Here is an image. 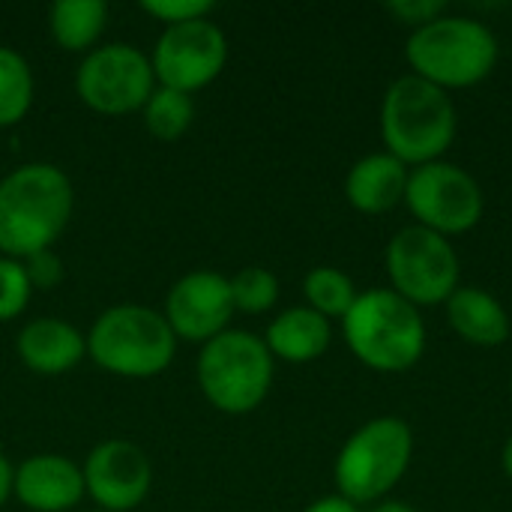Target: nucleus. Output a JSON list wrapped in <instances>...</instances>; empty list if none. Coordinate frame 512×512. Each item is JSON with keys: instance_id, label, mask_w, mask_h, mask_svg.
Returning <instances> with one entry per match:
<instances>
[{"instance_id": "f257e3e1", "label": "nucleus", "mask_w": 512, "mask_h": 512, "mask_svg": "<svg viewBox=\"0 0 512 512\" xmlns=\"http://www.w3.org/2000/svg\"><path fill=\"white\" fill-rule=\"evenodd\" d=\"M75 210V189L63 168L24 162L0 177V255L24 261L54 249Z\"/></svg>"}, {"instance_id": "f03ea898", "label": "nucleus", "mask_w": 512, "mask_h": 512, "mask_svg": "<svg viewBox=\"0 0 512 512\" xmlns=\"http://www.w3.org/2000/svg\"><path fill=\"white\" fill-rule=\"evenodd\" d=\"M381 138L387 153L408 168L438 162L456 138L450 93L414 72L396 78L381 102Z\"/></svg>"}, {"instance_id": "7ed1b4c3", "label": "nucleus", "mask_w": 512, "mask_h": 512, "mask_svg": "<svg viewBox=\"0 0 512 512\" xmlns=\"http://www.w3.org/2000/svg\"><path fill=\"white\" fill-rule=\"evenodd\" d=\"M342 333L351 354L372 372H408L423 360L426 321L414 303L393 288H372L357 297L342 318Z\"/></svg>"}, {"instance_id": "20e7f679", "label": "nucleus", "mask_w": 512, "mask_h": 512, "mask_svg": "<svg viewBox=\"0 0 512 512\" xmlns=\"http://www.w3.org/2000/svg\"><path fill=\"white\" fill-rule=\"evenodd\" d=\"M84 336L87 357L117 378H156L177 354V336L165 315L141 303L108 306Z\"/></svg>"}, {"instance_id": "39448f33", "label": "nucleus", "mask_w": 512, "mask_h": 512, "mask_svg": "<svg viewBox=\"0 0 512 512\" xmlns=\"http://www.w3.org/2000/svg\"><path fill=\"white\" fill-rule=\"evenodd\" d=\"M405 57L414 75L441 90L474 87L486 81L498 63V36L477 18L441 15L408 36Z\"/></svg>"}, {"instance_id": "423d86ee", "label": "nucleus", "mask_w": 512, "mask_h": 512, "mask_svg": "<svg viewBox=\"0 0 512 512\" xmlns=\"http://www.w3.org/2000/svg\"><path fill=\"white\" fill-rule=\"evenodd\" d=\"M273 354L249 330H225L201 345L195 375L204 399L231 417L252 414L273 387Z\"/></svg>"}, {"instance_id": "0eeeda50", "label": "nucleus", "mask_w": 512, "mask_h": 512, "mask_svg": "<svg viewBox=\"0 0 512 512\" xmlns=\"http://www.w3.org/2000/svg\"><path fill=\"white\" fill-rule=\"evenodd\" d=\"M411 456L414 432L402 417H375L363 423L336 456V495L357 507L384 501L405 477Z\"/></svg>"}, {"instance_id": "6e6552de", "label": "nucleus", "mask_w": 512, "mask_h": 512, "mask_svg": "<svg viewBox=\"0 0 512 512\" xmlns=\"http://www.w3.org/2000/svg\"><path fill=\"white\" fill-rule=\"evenodd\" d=\"M156 90V75L150 66V54H144L132 42H108L96 45L75 72L78 99L102 114L120 117L141 111Z\"/></svg>"}, {"instance_id": "1a4fd4ad", "label": "nucleus", "mask_w": 512, "mask_h": 512, "mask_svg": "<svg viewBox=\"0 0 512 512\" xmlns=\"http://www.w3.org/2000/svg\"><path fill=\"white\" fill-rule=\"evenodd\" d=\"M390 285L399 297L420 306H438L459 288V255L453 243L429 228L408 225L384 249Z\"/></svg>"}, {"instance_id": "9d476101", "label": "nucleus", "mask_w": 512, "mask_h": 512, "mask_svg": "<svg viewBox=\"0 0 512 512\" xmlns=\"http://www.w3.org/2000/svg\"><path fill=\"white\" fill-rule=\"evenodd\" d=\"M405 204L420 228L441 237L465 234L477 228L486 210L480 183L453 162H429L408 174Z\"/></svg>"}, {"instance_id": "9b49d317", "label": "nucleus", "mask_w": 512, "mask_h": 512, "mask_svg": "<svg viewBox=\"0 0 512 512\" xmlns=\"http://www.w3.org/2000/svg\"><path fill=\"white\" fill-rule=\"evenodd\" d=\"M228 63V39L210 18L171 24L159 33L150 66L159 87L180 93H198L213 84Z\"/></svg>"}, {"instance_id": "f8f14e48", "label": "nucleus", "mask_w": 512, "mask_h": 512, "mask_svg": "<svg viewBox=\"0 0 512 512\" xmlns=\"http://www.w3.org/2000/svg\"><path fill=\"white\" fill-rule=\"evenodd\" d=\"M84 492L96 510L129 512L141 507L153 486V465L147 453L123 438L96 444L84 465Z\"/></svg>"}, {"instance_id": "ddd939ff", "label": "nucleus", "mask_w": 512, "mask_h": 512, "mask_svg": "<svg viewBox=\"0 0 512 512\" xmlns=\"http://www.w3.org/2000/svg\"><path fill=\"white\" fill-rule=\"evenodd\" d=\"M177 342L207 345L228 330L234 318L231 279L216 270H192L180 276L165 297L162 309Z\"/></svg>"}, {"instance_id": "4468645a", "label": "nucleus", "mask_w": 512, "mask_h": 512, "mask_svg": "<svg viewBox=\"0 0 512 512\" xmlns=\"http://www.w3.org/2000/svg\"><path fill=\"white\" fill-rule=\"evenodd\" d=\"M12 495L30 512H72L87 495L81 465L60 453H36L15 468Z\"/></svg>"}, {"instance_id": "2eb2a0df", "label": "nucleus", "mask_w": 512, "mask_h": 512, "mask_svg": "<svg viewBox=\"0 0 512 512\" xmlns=\"http://www.w3.org/2000/svg\"><path fill=\"white\" fill-rule=\"evenodd\" d=\"M15 354L36 375H66L87 357V336L63 318H33L15 336Z\"/></svg>"}, {"instance_id": "dca6fc26", "label": "nucleus", "mask_w": 512, "mask_h": 512, "mask_svg": "<svg viewBox=\"0 0 512 512\" xmlns=\"http://www.w3.org/2000/svg\"><path fill=\"white\" fill-rule=\"evenodd\" d=\"M408 165L399 162L396 156L384 153H369L357 159L345 177V198L357 213L366 216H381L390 213L405 201L408 189Z\"/></svg>"}, {"instance_id": "f3484780", "label": "nucleus", "mask_w": 512, "mask_h": 512, "mask_svg": "<svg viewBox=\"0 0 512 512\" xmlns=\"http://www.w3.org/2000/svg\"><path fill=\"white\" fill-rule=\"evenodd\" d=\"M261 339H264L267 351L273 354V360L303 366V363H312L321 354H327V348L333 342V327L315 309L291 306L270 321V327Z\"/></svg>"}, {"instance_id": "a211bd4d", "label": "nucleus", "mask_w": 512, "mask_h": 512, "mask_svg": "<svg viewBox=\"0 0 512 512\" xmlns=\"http://www.w3.org/2000/svg\"><path fill=\"white\" fill-rule=\"evenodd\" d=\"M447 321L450 327L471 345L498 348L510 339V315L498 297L483 288H456L447 300Z\"/></svg>"}, {"instance_id": "6ab92c4d", "label": "nucleus", "mask_w": 512, "mask_h": 512, "mask_svg": "<svg viewBox=\"0 0 512 512\" xmlns=\"http://www.w3.org/2000/svg\"><path fill=\"white\" fill-rule=\"evenodd\" d=\"M108 27L105 0H57L48 12L54 42L69 54H90Z\"/></svg>"}, {"instance_id": "aec40b11", "label": "nucleus", "mask_w": 512, "mask_h": 512, "mask_svg": "<svg viewBox=\"0 0 512 512\" xmlns=\"http://www.w3.org/2000/svg\"><path fill=\"white\" fill-rule=\"evenodd\" d=\"M33 96L36 81L30 63L15 48L0 45V129L18 126L33 108Z\"/></svg>"}, {"instance_id": "412c9836", "label": "nucleus", "mask_w": 512, "mask_h": 512, "mask_svg": "<svg viewBox=\"0 0 512 512\" xmlns=\"http://www.w3.org/2000/svg\"><path fill=\"white\" fill-rule=\"evenodd\" d=\"M144 114V126L156 141H177L189 132L192 120H195V102L189 93L171 90V87H159L153 90V96L147 99V105L141 108Z\"/></svg>"}, {"instance_id": "4be33fe9", "label": "nucleus", "mask_w": 512, "mask_h": 512, "mask_svg": "<svg viewBox=\"0 0 512 512\" xmlns=\"http://www.w3.org/2000/svg\"><path fill=\"white\" fill-rule=\"evenodd\" d=\"M303 294H306V306L315 309L318 315H324L327 321L330 318L342 321L360 297L354 288V279L348 273H342L339 267L309 270L303 279Z\"/></svg>"}, {"instance_id": "5701e85b", "label": "nucleus", "mask_w": 512, "mask_h": 512, "mask_svg": "<svg viewBox=\"0 0 512 512\" xmlns=\"http://www.w3.org/2000/svg\"><path fill=\"white\" fill-rule=\"evenodd\" d=\"M231 297L234 312L243 315H264L279 300V279L267 267H243L231 276Z\"/></svg>"}, {"instance_id": "b1692460", "label": "nucleus", "mask_w": 512, "mask_h": 512, "mask_svg": "<svg viewBox=\"0 0 512 512\" xmlns=\"http://www.w3.org/2000/svg\"><path fill=\"white\" fill-rule=\"evenodd\" d=\"M33 297V285L24 273V264L0 255V324L15 321Z\"/></svg>"}, {"instance_id": "393cba45", "label": "nucleus", "mask_w": 512, "mask_h": 512, "mask_svg": "<svg viewBox=\"0 0 512 512\" xmlns=\"http://www.w3.org/2000/svg\"><path fill=\"white\" fill-rule=\"evenodd\" d=\"M213 9H216V3H210V0H141V12H147L150 18H156L165 27L210 18Z\"/></svg>"}, {"instance_id": "a878e982", "label": "nucleus", "mask_w": 512, "mask_h": 512, "mask_svg": "<svg viewBox=\"0 0 512 512\" xmlns=\"http://www.w3.org/2000/svg\"><path fill=\"white\" fill-rule=\"evenodd\" d=\"M21 264H24V273H27L33 291H54V288L66 279L63 258H60L54 249L33 252V255H27Z\"/></svg>"}, {"instance_id": "bb28decb", "label": "nucleus", "mask_w": 512, "mask_h": 512, "mask_svg": "<svg viewBox=\"0 0 512 512\" xmlns=\"http://www.w3.org/2000/svg\"><path fill=\"white\" fill-rule=\"evenodd\" d=\"M387 12L417 30V27L432 24L435 18L447 15V3L444 0H396V3H387Z\"/></svg>"}, {"instance_id": "cd10ccee", "label": "nucleus", "mask_w": 512, "mask_h": 512, "mask_svg": "<svg viewBox=\"0 0 512 512\" xmlns=\"http://www.w3.org/2000/svg\"><path fill=\"white\" fill-rule=\"evenodd\" d=\"M303 512H360V507L351 504V501L342 498V495H324V498L312 501Z\"/></svg>"}, {"instance_id": "c85d7f7f", "label": "nucleus", "mask_w": 512, "mask_h": 512, "mask_svg": "<svg viewBox=\"0 0 512 512\" xmlns=\"http://www.w3.org/2000/svg\"><path fill=\"white\" fill-rule=\"evenodd\" d=\"M12 474H15V468H12L9 459L0 453V507L12 498Z\"/></svg>"}, {"instance_id": "c756f323", "label": "nucleus", "mask_w": 512, "mask_h": 512, "mask_svg": "<svg viewBox=\"0 0 512 512\" xmlns=\"http://www.w3.org/2000/svg\"><path fill=\"white\" fill-rule=\"evenodd\" d=\"M372 512H417L411 504H405V501H381V504H375Z\"/></svg>"}, {"instance_id": "7c9ffc66", "label": "nucleus", "mask_w": 512, "mask_h": 512, "mask_svg": "<svg viewBox=\"0 0 512 512\" xmlns=\"http://www.w3.org/2000/svg\"><path fill=\"white\" fill-rule=\"evenodd\" d=\"M501 465H504V474L512 480V435L507 438V444H504V453H501Z\"/></svg>"}, {"instance_id": "2f4dec72", "label": "nucleus", "mask_w": 512, "mask_h": 512, "mask_svg": "<svg viewBox=\"0 0 512 512\" xmlns=\"http://www.w3.org/2000/svg\"><path fill=\"white\" fill-rule=\"evenodd\" d=\"M510 393H512V375H510Z\"/></svg>"}, {"instance_id": "473e14b6", "label": "nucleus", "mask_w": 512, "mask_h": 512, "mask_svg": "<svg viewBox=\"0 0 512 512\" xmlns=\"http://www.w3.org/2000/svg\"><path fill=\"white\" fill-rule=\"evenodd\" d=\"M87 512H105V510H87Z\"/></svg>"}]
</instances>
